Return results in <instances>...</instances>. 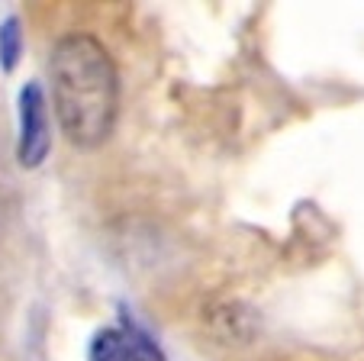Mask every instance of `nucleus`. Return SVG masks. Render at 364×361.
<instances>
[{"label": "nucleus", "mask_w": 364, "mask_h": 361, "mask_svg": "<svg viewBox=\"0 0 364 361\" xmlns=\"http://www.w3.org/2000/svg\"><path fill=\"white\" fill-rule=\"evenodd\" d=\"M52 110L75 149H97L119 120V68L94 33H65L48 52Z\"/></svg>", "instance_id": "nucleus-1"}, {"label": "nucleus", "mask_w": 364, "mask_h": 361, "mask_svg": "<svg viewBox=\"0 0 364 361\" xmlns=\"http://www.w3.org/2000/svg\"><path fill=\"white\" fill-rule=\"evenodd\" d=\"M52 152V123H48V97L39 81H26L16 94V162L36 171Z\"/></svg>", "instance_id": "nucleus-2"}, {"label": "nucleus", "mask_w": 364, "mask_h": 361, "mask_svg": "<svg viewBox=\"0 0 364 361\" xmlns=\"http://www.w3.org/2000/svg\"><path fill=\"white\" fill-rule=\"evenodd\" d=\"M87 361H168L161 345L139 326L123 316V323L97 329L87 348Z\"/></svg>", "instance_id": "nucleus-3"}, {"label": "nucleus", "mask_w": 364, "mask_h": 361, "mask_svg": "<svg viewBox=\"0 0 364 361\" xmlns=\"http://www.w3.org/2000/svg\"><path fill=\"white\" fill-rule=\"evenodd\" d=\"M20 55H23V23L20 16H7L0 23V71L10 75L20 65Z\"/></svg>", "instance_id": "nucleus-4"}]
</instances>
